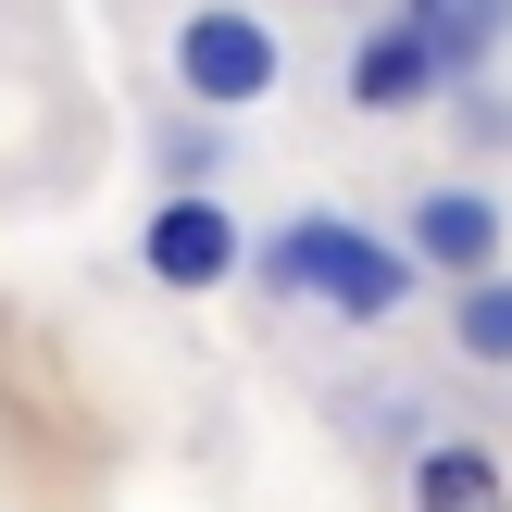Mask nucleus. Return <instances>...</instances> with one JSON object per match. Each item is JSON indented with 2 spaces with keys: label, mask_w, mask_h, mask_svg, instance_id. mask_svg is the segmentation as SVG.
<instances>
[{
  "label": "nucleus",
  "mask_w": 512,
  "mask_h": 512,
  "mask_svg": "<svg viewBox=\"0 0 512 512\" xmlns=\"http://www.w3.org/2000/svg\"><path fill=\"white\" fill-rule=\"evenodd\" d=\"M263 275L275 288H325L338 313H400V250H375V238H350V225H300V238H275L263 250Z\"/></svg>",
  "instance_id": "nucleus-1"
},
{
  "label": "nucleus",
  "mask_w": 512,
  "mask_h": 512,
  "mask_svg": "<svg viewBox=\"0 0 512 512\" xmlns=\"http://www.w3.org/2000/svg\"><path fill=\"white\" fill-rule=\"evenodd\" d=\"M175 75H188L200 100H263L275 88V38L250 13H200L188 38H175Z\"/></svg>",
  "instance_id": "nucleus-2"
},
{
  "label": "nucleus",
  "mask_w": 512,
  "mask_h": 512,
  "mask_svg": "<svg viewBox=\"0 0 512 512\" xmlns=\"http://www.w3.org/2000/svg\"><path fill=\"white\" fill-rule=\"evenodd\" d=\"M225 263H238V225H225L213 200H163V213H150V275H175V288H213Z\"/></svg>",
  "instance_id": "nucleus-3"
},
{
  "label": "nucleus",
  "mask_w": 512,
  "mask_h": 512,
  "mask_svg": "<svg viewBox=\"0 0 512 512\" xmlns=\"http://www.w3.org/2000/svg\"><path fill=\"white\" fill-rule=\"evenodd\" d=\"M413 250H425V263H450V275H488V250H500V213H488L475 188H438V200L413 213Z\"/></svg>",
  "instance_id": "nucleus-4"
},
{
  "label": "nucleus",
  "mask_w": 512,
  "mask_h": 512,
  "mask_svg": "<svg viewBox=\"0 0 512 512\" xmlns=\"http://www.w3.org/2000/svg\"><path fill=\"white\" fill-rule=\"evenodd\" d=\"M425 75H438V38H425V25H400V38H375L363 63H350V100H363V113H400Z\"/></svg>",
  "instance_id": "nucleus-5"
},
{
  "label": "nucleus",
  "mask_w": 512,
  "mask_h": 512,
  "mask_svg": "<svg viewBox=\"0 0 512 512\" xmlns=\"http://www.w3.org/2000/svg\"><path fill=\"white\" fill-rule=\"evenodd\" d=\"M413 512H512V488H500V463H488V450H425Z\"/></svg>",
  "instance_id": "nucleus-6"
},
{
  "label": "nucleus",
  "mask_w": 512,
  "mask_h": 512,
  "mask_svg": "<svg viewBox=\"0 0 512 512\" xmlns=\"http://www.w3.org/2000/svg\"><path fill=\"white\" fill-rule=\"evenodd\" d=\"M463 350L475 363H512V275H475L463 288Z\"/></svg>",
  "instance_id": "nucleus-7"
},
{
  "label": "nucleus",
  "mask_w": 512,
  "mask_h": 512,
  "mask_svg": "<svg viewBox=\"0 0 512 512\" xmlns=\"http://www.w3.org/2000/svg\"><path fill=\"white\" fill-rule=\"evenodd\" d=\"M488 13H500V0H425V38H438V63H475V50H488Z\"/></svg>",
  "instance_id": "nucleus-8"
}]
</instances>
